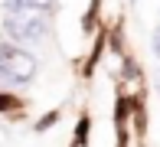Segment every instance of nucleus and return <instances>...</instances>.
Wrapping results in <instances>:
<instances>
[{
    "mask_svg": "<svg viewBox=\"0 0 160 147\" xmlns=\"http://www.w3.org/2000/svg\"><path fill=\"white\" fill-rule=\"evenodd\" d=\"M36 69L39 62L20 46H10V43H0V85L10 88H23L36 79Z\"/></svg>",
    "mask_w": 160,
    "mask_h": 147,
    "instance_id": "f257e3e1",
    "label": "nucleus"
},
{
    "mask_svg": "<svg viewBox=\"0 0 160 147\" xmlns=\"http://www.w3.org/2000/svg\"><path fill=\"white\" fill-rule=\"evenodd\" d=\"M3 33L13 43H39L49 33V13L46 10H13L3 17Z\"/></svg>",
    "mask_w": 160,
    "mask_h": 147,
    "instance_id": "f03ea898",
    "label": "nucleus"
},
{
    "mask_svg": "<svg viewBox=\"0 0 160 147\" xmlns=\"http://www.w3.org/2000/svg\"><path fill=\"white\" fill-rule=\"evenodd\" d=\"M3 7H7V13H13V10H52L56 7V0H3Z\"/></svg>",
    "mask_w": 160,
    "mask_h": 147,
    "instance_id": "7ed1b4c3",
    "label": "nucleus"
},
{
    "mask_svg": "<svg viewBox=\"0 0 160 147\" xmlns=\"http://www.w3.org/2000/svg\"><path fill=\"white\" fill-rule=\"evenodd\" d=\"M154 56H160V26L154 29Z\"/></svg>",
    "mask_w": 160,
    "mask_h": 147,
    "instance_id": "20e7f679",
    "label": "nucleus"
}]
</instances>
